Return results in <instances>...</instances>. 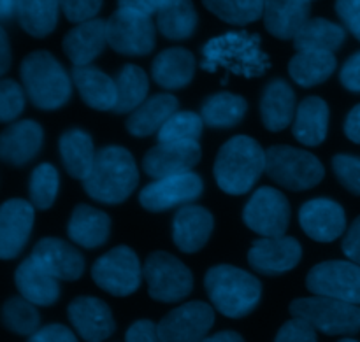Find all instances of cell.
I'll list each match as a JSON object with an SVG mask.
<instances>
[{"instance_id":"1","label":"cell","mask_w":360,"mask_h":342,"mask_svg":"<svg viewBox=\"0 0 360 342\" xmlns=\"http://www.w3.org/2000/svg\"><path fill=\"white\" fill-rule=\"evenodd\" d=\"M202 69L214 72L224 69L243 77H260L271 67L269 56L260 48L259 35L248 32H227L207 41L202 48Z\"/></svg>"},{"instance_id":"2","label":"cell","mask_w":360,"mask_h":342,"mask_svg":"<svg viewBox=\"0 0 360 342\" xmlns=\"http://www.w3.org/2000/svg\"><path fill=\"white\" fill-rule=\"evenodd\" d=\"M266 151L255 139L236 136L218 151L214 179L229 195H245L266 172Z\"/></svg>"},{"instance_id":"3","label":"cell","mask_w":360,"mask_h":342,"mask_svg":"<svg viewBox=\"0 0 360 342\" xmlns=\"http://www.w3.org/2000/svg\"><path fill=\"white\" fill-rule=\"evenodd\" d=\"M139 181V171L132 153L122 146L102 147L94 169L83 181L84 190L102 204H120L130 197Z\"/></svg>"},{"instance_id":"4","label":"cell","mask_w":360,"mask_h":342,"mask_svg":"<svg viewBox=\"0 0 360 342\" xmlns=\"http://www.w3.org/2000/svg\"><path fill=\"white\" fill-rule=\"evenodd\" d=\"M204 284L211 304L227 318H245L259 305L262 297L260 281L234 265L211 267Z\"/></svg>"},{"instance_id":"5","label":"cell","mask_w":360,"mask_h":342,"mask_svg":"<svg viewBox=\"0 0 360 342\" xmlns=\"http://www.w3.org/2000/svg\"><path fill=\"white\" fill-rule=\"evenodd\" d=\"M21 79L32 104L46 111L62 107L72 93L69 74L48 51H34L23 60Z\"/></svg>"},{"instance_id":"6","label":"cell","mask_w":360,"mask_h":342,"mask_svg":"<svg viewBox=\"0 0 360 342\" xmlns=\"http://www.w3.org/2000/svg\"><path fill=\"white\" fill-rule=\"evenodd\" d=\"M290 315L304 320L326 336H354L360 332V305L338 298L320 295L297 298L290 304Z\"/></svg>"},{"instance_id":"7","label":"cell","mask_w":360,"mask_h":342,"mask_svg":"<svg viewBox=\"0 0 360 342\" xmlns=\"http://www.w3.org/2000/svg\"><path fill=\"white\" fill-rule=\"evenodd\" d=\"M266 154L267 176L292 192L315 188L326 176L322 162L304 150L292 146H273L266 151Z\"/></svg>"},{"instance_id":"8","label":"cell","mask_w":360,"mask_h":342,"mask_svg":"<svg viewBox=\"0 0 360 342\" xmlns=\"http://www.w3.org/2000/svg\"><path fill=\"white\" fill-rule=\"evenodd\" d=\"M150 297L158 302H179L188 297L193 288V276L188 267L165 251H155L143 267Z\"/></svg>"},{"instance_id":"9","label":"cell","mask_w":360,"mask_h":342,"mask_svg":"<svg viewBox=\"0 0 360 342\" xmlns=\"http://www.w3.org/2000/svg\"><path fill=\"white\" fill-rule=\"evenodd\" d=\"M143 276L139 258L127 246L111 249L91 267L95 284L115 297H127L137 291Z\"/></svg>"},{"instance_id":"10","label":"cell","mask_w":360,"mask_h":342,"mask_svg":"<svg viewBox=\"0 0 360 342\" xmlns=\"http://www.w3.org/2000/svg\"><path fill=\"white\" fill-rule=\"evenodd\" d=\"M306 288L313 295L360 305V265L345 260L319 263L309 270Z\"/></svg>"},{"instance_id":"11","label":"cell","mask_w":360,"mask_h":342,"mask_svg":"<svg viewBox=\"0 0 360 342\" xmlns=\"http://www.w3.org/2000/svg\"><path fill=\"white\" fill-rule=\"evenodd\" d=\"M108 42L115 51L143 56L155 48V25L151 16L118 7L108 21Z\"/></svg>"},{"instance_id":"12","label":"cell","mask_w":360,"mask_h":342,"mask_svg":"<svg viewBox=\"0 0 360 342\" xmlns=\"http://www.w3.org/2000/svg\"><path fill=\"white\" fill-rule=\"evenodd\" d=\"M243 220L250 230L262 237H281L290 223V204L276 188L264 186L248 200Z\"/></svg>"},{"instance_id":"13","label":"cell","mask_w":360,"mask_h":342,"mask_svg":"<svg viewBox=\"0 0 360 342\" xmlns=\"http://www.w3.org/2000/svg\"><path fill=\"white\" fill-rule=\"evenodd\" d=\"M214 325V313L206 302H188L172 309L158 323L164 342H202Z\"/></svg>"},{"instance_id":"14","label":"cell","mask_w":360,"mask_h":342,"mask_svg":"<svg viewBox=\"0 0 360 342\" xmlns=\"http://www.w3.org/2000/svg\"><path fill=\"white\" fill-rule=\"evenodd\" d=\"M202 179L195 172L171 176V178L155 179L151 185L141 190L139 202L144 209L162 213L171 207L185 206L199 199L202 193Z\"/></svg>"},{"instance_id":"15","label":"cell","mask_w":360,"mask_h":342,"mask_svg":"<svg viewBox=\"0 0 360 342\" xmlns=\"http://www.w3.org/2000/svg\"><path fill=\"white\" fill-rule=\"evenodd\" d=\"M199 143H158L143 158V169L153 179L186 174L200 160Z\"/></svg>"},{"instance_id":"16","label":"cell","mask_w":360,"mask_h":342,"mask_svg":"<svg viewBox=\"0 0 360 342\" xmlns=\"http://www.w3.org/2000/svg\"><path fill=\"white\" fill-rule=\"evenodd\" d=\"M302 248L294 237H264L252 244L248 253L250 265L266 276H280L301 262Z\"/></svg>"},{"instance_id":"17","label":"cell","mask_w":360,"mask_h":342,"mask_svg":"<svg viewBox=\"0 0 360 342\" xmlns=\"http://www.w3.org/2000/svg\"><path fill=\"white\" fill-rule=\"evenodd\" d=\"M299 223L309 239L316 242H333L347 228L343 207L330 199H313L299 211Z\"/></svg>"},{"instance_id":"18","label":"cell","mask_w":360,"mask_h":342,"mask_svg":"<svg viewBox=\"0 0 360 342\" xmlns=\"http://www.w3.org/2000/svg\"><path fill=\"white\" fill-rule=\"evenodd\" d=\"M34 225V206L23 199H11L0 209V256L13 260L23 251Z\"/></svg>"},{"instance_id":"19","label":"cell","mask_w":360,"mask_h":342,"mask_svg":"<svg viewBox=\"0 0 360 342\" xmlns=\"http://www.w3.org/2000/svg\"><path fill=\"white\" fill-rule=\"evenodd\" d=\"M69 320L86 342H104L115 332L109 305L95 297H77L69 304Z\"/></svg>"},{"instance_id":"20","label":"cell","mask_w":360,"mask_h":342,"mask_svg":"<svg viewBox=\"0 0 360 342\" xmlns=\"http://www.w3.org/2000/svg\"><path fill=\"white\" fill-rule=\"evenodd\" d=\"M30 256L56 279L76 281L84 272L83 255L62 239H42L35 244Z\"/></svg>"},{"instance_id":"21","label":"cell","mask_w":360,"mask_h":342,"mask_svg":"<svg viewBox=\"0 0 360 342\" xmlns=\"http://www.w3.org/2000/svg\"><path fill=\"white\" fill-rule=\"evenodd\" d=\"M108 42V23L104 20H90L79 23L63 39V51L74 67H88Z\"/></svg>"},{"instance_id":"22","label":"cell","mask_w":360,"mask_h":342,"mask_svg":"<svg viewBox=\"0 0 360 342\" xmlns=\"http://www.w3.org/2000/svg\"><path fill=\"white\" fill-rule=\"evenodd\" d=\"M42 126L32 119L7 126L0 137V157L6 164L20 167L28 164L42 146Z\"/></svg>"},{"instance_id":"23","label":"cell","mask_w":360,"mask_h":342,"mask_svg":"<svg viewBox=\"0 0 360 342\" xmlns=\"http://www.w3.org/2000/svg\"><path fill=\"white\" fill-rule=\"evenodd\" d=\"M213 232V216L199 206H183L172 221V239L183 253H197Z\"/></svg>"},{"instance_id":"24","label":"cell","mask_w":360,"mask_h":342,"mask_svg":"<svg viewBox=\"0 0 360 342\" xmlns=\"http://www.w3.org/2000/svg\"><path fill=\"white\" fill-rule=\"evenodd\" d=\"M311 0H266L264 23L278 39H294L308 23Z\"/></svg>"},{"instance_id":"25","label":"cell","mask_w":360,"mask_h":342,"mask_svg":"<svg viewBox=\"0 0 360 342\" xmlns=\"http://www.w3.org/2000/svg\"><path fill=\"white\" fill-rule=\"evenodd\" d=\"M14 281L21 297L34 305H53L60 297L58 279L46 272L32 256L18 267Z\"/></svg>"},{"instance_id":"26","label":"cell","mask_w":360,"mask_h":342,"mask_svg":"<svg viewBox=\"0 0 360 342\" xmlns=\"http://www.w3.org/2000/svg\"><path fill=\"white\" fill-rule=\"evenodd\" d=\"M72 83L79 90L81 98L97 111H115L118 100L116 81L95 67H74Z\"/></svg>"},{"instance_id":"27","label":"cell","mask_w":360,"mask_h":342,"mask_svg":"<svg viewBox=\"0 0 360 342\" xmlns=\"http://www.w3.org/2000/svg\"><path fill=\"white\" fill-rule=\"evenodd\" d=\"M195 74V58L188 49L169 48L155 58L151 76L155 83L167 90H179L192 83Z\"/></svg>"},{"instance_id":"28","label":"cell","mask_w":360,"mask_h":342,"mask_svg":"<svg viewBox=\"0 0 360 342\" xmlns=\"http://www.w3.org/2000/svg\"><path fill=\"white\" fill-rule=\"evenodd\" d=\"M295 93L290 84L283 79H274L264 90L260 102V114L267 130L280 132L295 118Z\"/></svg>"},{"instance_id":"29","label":"cell","mask_w":360,"mask_h":342,"mask_svg":"<svg viewBox=\"0 0 360 342\" xmlns=\"http://www.w3.org/2000/svg\"><path fill=\"white\" fill-rule=\"evenodd\" d=\"M178 112V98L169 93H157L146 98L127 119V130L136 137H148L165 125Z\"/></svg>"},{"instance_id":"30","label":"cell","mask_w":360,"mask_h":342,"mask_svg":"<svg viewBox=\"0 0 360 342\" xmlns=\"http://www.w3.org/2000/svg\"><path fill=\"white\" fill-rule=\"evenodd\" d=\"M329 129V105L320 97H308L299 104L294 119V136L304 146H319Z\"/></svg>"},{"instance_id":"31","label":"cell","mask_w":360,"mask_h":342,"mask_svg":"<svg viewBox=\"0 0 360 342\" xmlns=\"http://www.w3.org/2000/svg\"><path fill=\"white\" fill-rule=\"evenodd\" d=\"M111 230V220L102 211L90 206H77L69 221V237L86 249L104 244Z\"/></svg>"},{"instance_id":"32","label":"cell","mask_w":360,"mask_h":342,"mask_svg":"<svg viewBox=\"0 0 360 342\" xmlns=\"http://www.w3.org/2000/svg\"><path fill=\"white\" fill-rule=\"evenodd\" d=\"M60 154H62V162L67 172L72 178L81 179V181H84L90 176L95 164V157H97L94 140L81 129L67 130L60 137Z\"/></svg>"},{"instance_id":"33","label":"cell","mask_w":360,"mask_h":342,"mask_svg":"<svg viewBox=\"0 0 360 342\" xmlns=\"http://www.w3.org/2000/svg\"><path fill=\"white\" fill-rule=\"evenodd\" d=\"M336 70L334 53L323 51H297L288 63L290 77L302 88L319 86L326 83Z\"/></svg>"},{"instance_id":"34","label":"cell","mask_w":360,"mask_h":342,"mask_svg":"<svg viewBox=\"0 0 360 342\" xmlns=\"http://www.w3.org/2000/svg\"><path fill=\"white\" fill-rule=\"evenodd\" d=\"M345 28L323 18H313L299 30L294 37L297 51H323L334 53L345 42Z\"/></svg>"},{"instance_id":"35","label":"cell","mask_w":360,"mask_h":342,"mask_svg":"<svg viewBox=\"0 0 360 342\" xmlns=\"http://www.w3.org/2000/svg\"><path fill=\"white\" fill-rule=\"evenodd\" d=\"M60 9V0H16L18 21L34 37H46L55 30Z\"/></svg>"},{"instance_id":"36","label":"cell","mask_w":360,"mask_h":342,"mask_svg":"<svg viewBox=\"0 0 360 342\" xmlns=\"http://www.w3.org/2000/svg\"><path fill=\"white\" fill-rule=\"evenodd\" d=\"M248 104L234 93H214L206 98L200 107V118L211 129H232L245 118Z\"/></svg>"},{"instance_id":"37","label":"cell","mask_w":360,"mask_h":342,"mask_svg":"<svg viewBox=\"0 0 360 342\" xmlns=\"http://www.w3.org/2000/svg\"><path fill=\"white\" fill-rule=\"evenodd\" d=\"M157 27L172 41L188 39L197 27V13L192 0H172L157 14Z\"/></svg>"},{"instance_id":"38","label":"cell","mask_w":360,"mask_h":342,"mask_svg":"<svg viewBox=\"0 0 360 342\" xmlns=\"http://www.w3.org/2000/svg\"><path fill=\"white\" fill-rule=\"evenodd\" d=\"M116 90H118V100H116L115 112H134L144 100H146L150 83L144 70L137 65H125L120 70L116 77Z\"/></svg>"},{"instance_id":"39","label":"cell","mask_w":360,"mask_h":342,"mask_svg":"<svg viewBox=\"0 0 360 342\" xmlns=\"http://www.w3.org/2000/svg\"><path fill=\"white\" fill-rule=\"evenodd\" d=\"M204 6L231 25H248L264 16L266 0H202Z\"/></svg>"},{"instance_id":"40","label":"cell","mask_w":360,"mask_h":342,"mask_svg":"<svg viewBox=\"0 0 360 342\" xmlns=\"http://www.w3.org/2000/svg\"><path fill=\"white\" fill-rule=\"evenodd\" d=\"M4 325L18 336H34L41 325V316L35 305L23 297H13L4 304Z\"/></svg>"},{"instance_id":"41","label":"cell","mask_w":360,"mask_h":342,"mask_svg":"<svg viewBox=\"0 0 360 342\" xmlns=\"http://www.w3.org/2000/svg\"><path fill=\"white\" fill-rule=\"evenodd\" d=\"M204 121L192 111L174 112L158 130V143H197L202 133Z\"/></svg>"},{"instance_id":"42","label":"cell","mask_w":360,"mask_h":342,"mask_svg":"<svg viewBox=\"0 0 360 342\" xmlns=\"http://www.w3.org/2000/svg\"><path fill=\"white\" fill-rule=\"evenodd\" d=\"M58 195V172L51 164H41L30 176V200L37 209H49Z\"/></svg>"},{"instance_id":"43","label":"cell","mask_w":360,"mask_h":342,"mask_svg":"<svg viewBox=\"0 0 360 342\" xmlns=\"http://www.w3.org/2000/svg\"><path fill=\"white\" fill-rule=\"evenodd\" d=\"M25 107V95L20 84L13 79H4L0 83V119L4 123L13 121L21 114Z\"/></svg>"},{"instance_id":"44","label":"cell","mask_w":360,"mask_h":342,"mask_svg":"<svg viewBox=\"0 0 360 342\" xmlns=\"http://www.w3.org/2000/svg\"><path fill=\"white\" fill-rule=\"evenodd\" d=\"M333 169L336 178L348 192L360 195V157L336 154L333 158Z\"/></svg>"},{"instance_id":"45","label":"cell","mask_w":360,"mask_h":342,"mask_svg":"<svg viewBox=\"0 0 360 342\" xmlns=\"http://www.w3.org/2000/svg\"><path fill=\"white\" fill-rule=\"evenodd\" d=\"M63 14L72 23H84L95 20L102 7V0H60Z\"/></svg>"},{"instance_id":"46","label":"cell","mask_w":360,"mask_h":342,"mask_svg":"<svg viewBox=\"0 0 360 342\" xmlns=\"http://www.w3.org/2000/svg\"><path fill=\"white\" fill-rule=\"evenodd\" d=\"M274 342H316V330L304 320L294 318L278 330Z\"/></svg>"},{"instance_id":"47","label":"cell","mask_w":360,"mask_h":342,"mask_svg":"<svg viewBox=\"0 0 360 342\" xmlns=\"http://www.w3.org/2000/svg\"><path fill=\"white\" fill-rule=\"evenodd\" d=\"M336 11L348 30L360 41V0H336Z\"/></svg>"},{"instance_id":"48","label":"cell","mask_w":360,"mask_h":342,"mask_svg":"<svg viewBox=\"0 0 360 342\" xmlns=\"http://www.w3.org/2000/svg\"><path fill=\"white\" fill-rule=\"evenodd\" d=\"M127 342H164L158 334V325L150 320H139L132 323L125 336Z\"/></svg>"},{"instance_id":"49","label":"cell","mask_w":360,"mask_h":342,"mask_svg":"<svg viewBox=\"0 0 360 342\" xmlns=\"http://www.w3.org/2000/svg\"><path fill=\"white\" fill-rule=\"evenodd\" d=\"M28 342H77L76 336L63 325H48L30 336Z\"/></svg>"},{"instance_id":"50","label":"cell","mask_w":360,"mask_h":342,"mask_svg":"<svg viewBox=\"0 0 360 342\" xmlns=\"http://www.w3.org/2000/svg\"><path fill=\"white\" fill-rule=\"evenodd\" d=\"M340 79L347 90L360 93V51L347 60V63L341 69Z\"/></svg>"},{"instance_id":"51","label":"cell","mask_w":360,"mask_h":342,"mask_svg":"<svg viewBox=\"0 0 360 342\" xmlns=\"http://www.w3.org/2000/svg\"><path fill=\"white\" fill-rule=\"evenodd\" d=\"M341 248H343L345 255L350 258V262L359 263L360 265V216L348 228Z\"/></svg>"},{"instance_id":"52","label":"cell","mask_w":360,"mask_h":342,"mask_svg":"<svg viewBox=\"0 0 360 342\" xmlns=\"http://www.w3.org/2000/svg\"><path fill=\"white\" fill-rule=\"evenodd\" d=\"M169 2H172V0H118V6L122 9H130L146 14V16H153V14L160 13Z\"/></svg>"},{"instance_id":"53","label":"cell","mask_w":360,"mask_h":342,"mask_svg":"<svg viewBox=\"0 0 360 342\" xmlns=\"http://www.w3.org/2000/svg\"><path fill=\"white\" fill-rule=\"evenodd\" d=\"M345 133L352 143L360 144V104L348 112L347 121H345Z\"/></svg>"},{"instance_id":"54","label":"cell","mask_w":360,"mask_h":342,"mask_svg":"<svg viewBox=\"0 0 360 342\" xmlns=\"http://www.w3.org/2000/svg\"><path fill=\"white\" fill-rule=\"evenodd\" d=\"M0 74H6L11 65V49H9V39H7L6 30H0Z\"/></svg>"},{"instance_id":"55","label":"cell","mask_w":360,"mask_h":342,"mask_svg":"<svg viewBox=\"0 0 360 342\" xmlns=\"http://www.w3.org/2000/svg\"><path fill=\"white\" fill-rule=\"evenodd\" d=\"M202 342H245V339L239 334L227 330V332H218L214 336L206 337Z\"/></svg>"},{"instance_id":"56","label":"cell","mask_w":360,"mask_h":342,"mask_svg":"<svg viewBox=\"0 0 360 342\" xmlns=\"http://www.w3.org/2000/svg\"><path fill=\"white\" fill-rule=\"evenodd\" d=\"M16 14V0H0V16L2 20H9Z\"/></svg>"},{"instance_id":"57","label":"cell","mask_w":360,"mask_h":342,"mask_svg":"<svg viewBox=\"0 0 360 342\" xmlns=\"http://www.w3.org/2000/svg\"><path fill=\"white\" fill-rule=\"evenodd\" d=\"M340 342H359V341H355V339H343V341H340Z\"/></svg>"}]
</instances>
